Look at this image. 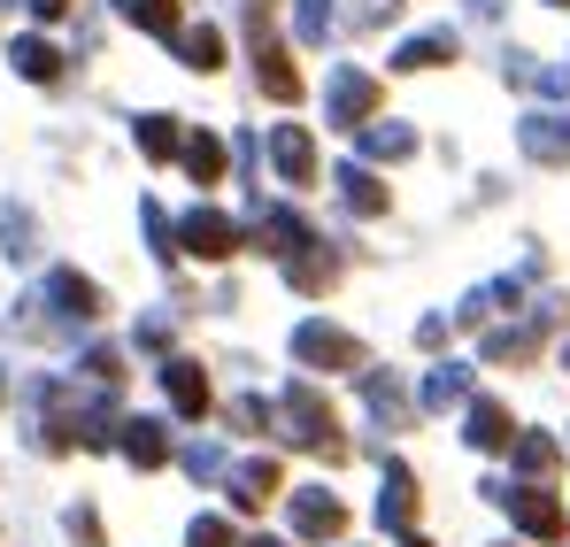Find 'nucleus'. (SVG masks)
Returning a JSON list of instances; mask_svg holds the SVG:
<instances>
[{
  "label": "nucleus",
  "instance_id": "45",
  "mask_svg": "<svg viewBox=\"0 0 570 547\" xmlns=\"http://www.w3.org/2000/svg\"><path fill=\"white\" fill-rule=\"evenodd\" d=\"M548 8H570V0H548Z\"/></svg>",
  "mask_w": 570,
  "mask_h": 547
},
{
  "label": "nucleus",
  "instance_id": "19",
  "mask_svg": "<svg viewBox=\"0 0 570 547\" xmlns=\"http://www.w3.org/2000/svg\"><path fill=\"white\" fill-rule=\"evenodd\" d=\"M116 448H124V462H139V470H155V462H170V440H163V424H155V417H124V432H116Z\"/></svg>",
  "mask_w": 570,
  "mask_h": 547
},
{
  "label": "nucleus",
  "instance_id": "30",
  "mask_svg": "<svg viewBox=\"0 0 570 547\" xmlns=\"http://www.w3.org/2000/svg\"><path fill=\"white\" fill-rule=\"evenodd\" d=\"M0 247H8V263H31L39 255V224L23 208H0Z\"/></svg>",
  "mask_w": 570,
  "mask_h": 547
},
{
  "label": "nucleus",
  "instance_id": "18",
  "mask_svg": "<svg viewBox=\"0 0 570 547\" xmlns=\"http://www.w3.org/2000/svg\"><path fill=\"white\" fill-rule=\"evenodd\" d=\"M363 409L379 417V432H401L409 424V393H401L393 370H363Z\"/></svg>",
  "mask_w": 570,
  "mask_h": 547
},
{
  "label": "nucleus",
  "instance_id": "33",
  "mask_svg": "<svg viewBox=\"0 0 570 547\" xmlns=\"http://www.w3.org/2000/svg\"><path fill=\"white\" fill-rule=\"evenodd\" d=\"M263 424H278V401L271 393H239L232 401V432H263Z\"/></svg>",
  "mask_w": 570,
  "mask_h": 547
},
{
  "label": "nucleus",
  "instance_id": "16",
  "mask_svg": "<svg viewBox=\"0 0 570 547\" xmlns=\"http://www.w3.org/2000/svg\"><path fill=\"white\" fill-rule=\"evenodd\" d=\"M224 486H232V509H263V501L285 486V470H278V456H255V462H232Z\"/></svg>",
  "mask_w": 570,
  "mask_h": 547
},
{
  "label": "nucleus",
  "instance_id": "43",
  "mask_svg": "<svg viewBox=\"0 0 570 547\" xmlns=\"http://www.w3.org/2000/svg\"><path fill=\"white\" fill-rule=\"evenodd\" d=\"M239 547H285V540H271V533H255V540H239Z\"/></svg>",
  "mask_w": 570,
  "mask_h": 547
},
{
  "label": "nucleus",
  "instance_id": "25",
  "mask_svg": "<svg viewBox=\"0 0 570 547\" xmlns=\"http://www.w3.org/2000/svg\"><path fill=\"white\" fill-rule=\"evenodd\" d=\"M178 62L200 70V78L224 70V31H216V23H186V31H178Z\"/></svg>",
  "mask_w": 570,
  "mask_h": 547
},
{
  "label": "nucleus",
  "instance_id": "41",
  "mask_svg": "<svg viewBox=\"0 0 570 547\" xmlns=\"http://www.w3.org/2000/svg\"><path fill=\"white\" fill-rule=\"evenodd\" d=\"M70 533H78L86 547H100V517H94V509H70Z\"/></svg>",
  "mask_w": 570,
  "mask_h": 547
},
{
  "label": "nucleus",
  "instance_id": "44",
  "mask_svg": "<svg viewBox=\"0 0 570 547\" xmlns=\"http://www.w3.org/2000/svg\"><path fill=\"white\" fill-rule=\"evenodd\" d=\"M0 401H8V370H0Z\"/></svg>",
  "mask_w": 570,
  "mask_h": 547
},
{
  "label": "nucleus",
  "instance_id": "21",
  "mask_svg": "<svg viewBox=\"0 0 570 547\" xmlns=\"http://www.w3.org/2000/svg\"><path fill=\"white\" fill-rule=\"evenodd\" d=\"M332 178H340V201L355 216H385V178H371V163H340Z\"/></svg>",
  "mask_w": 570,
  "mask_h": 547
},
{
  "label": "nucleus",
  "instance_id": "36",
  "mask_svg": "<svg viewBox=\"0 0 570 547\" xmlns=\"http://www.w3.org/2000/svg\"><path fill=\"white\" fill-rule=\"evenodd\" d=\"M186 547H239V540H232V525H224V517H193Z\"/></svg>",
  "mask_w": 570,
  "mask_h": 547
},
{
  "label": "nucleus",
  "instance_id": "37",
  "mask_svg": "<svg viewBox=\"0 0 570 547\" xmlns=\"http://www.w3.org/2000/svg\"><path fill=\"white\" fill-rule=\"evenodd\" d=\"M86 378H94V385H116V378H124V355H116V348H86Z\"/></svg>",
  "mask_w": 570,
  "mask_h": 547
},
{
  "label": "nucleus",
  "instance_id": "2",
  "mask_svg": "<svg viewBox=\"0 0 570 547\" xmlns=\"http://www.w3.org/2000/svg\"><path fill=\"white\" fill-rule=\"evenodd\" d=\"M485 501H501L509 509V525L524 533V540H563V501L548 494V486H509V478H485Z\"/></svg>",
  "mask_w": 570,
  "mask_h": 547
},
{
  "label": "nucleus",
  "instance_id": "13",
  "mask_svg": "<svg viewBox=\"0 0 570 547\" xmlns=\"http://www.w3.org/2000/svg\"><path fill=\"white\" fill-rule=\"evenodd\" d=\"M271 170L285 185H316V139L301 131V124H278L271 131Z\"/></svg>",
  "mask_w": 570,
  "mask_h": 547
},
{
  "label": "nucleus",
  "instance_id": "20",
  "mask_svg": "<svg viewBox=\"0 0 570 547\" xmlns=\"http://www.w3.org/2000/svg\"><path fill=\"white\" fill-rule=\"evenodd\" d=\"M285 277H293L301 293H332V285H340V255H332L324 240H308V247H301V255L285 263Z\"/></svg>",
  "mask_w": 570,
  "mask_h": 547
},
{
  "label": "nucleus",
  "instance_id": "9",
  "mask_svg": "<svg viewBox=\"0 0 570 547\" xmlns=\"http://www.w3.org/2000/svg\"><path fill=\"white\" fill-rule=\"evenodd\" d=\"M517 147H524L532 163H548V170H570V116H556V108L517 116Z\"/></svg>",
  "mask_w": 570,
  "mask_h": 547
},
{
  "label": "nucleus",
  "instance_id": "27",
  "mask_svg": "<svg viewBox=\"0 0 570 547\" xmlns=\"http://www.w3.org/2000/svg\"><path fill=\"white\" fill-rule=\"evenodd\" d=\"M556 462H563V440H556V432H524V440H517V470H524L532 486L556 478Z\"/></svg>",
  "mask_w": 570,
  "mask_h": 547
},
{
  "label": "nucleus",
  "instance_id": "32",
  "mask_svg": "<svg viewBox=\"0 0 570 547\" xmlns=\"http://www.w3.org/2000/svg\"><path fill=\"white\" fill-rule=\"evenodd\" d=\"M186 170H193L200 185L224 178V139H216V131H186Z\"/></svg>",
  "mask_w": 570,
  "mask_h": 547
},
{
  "label": "nucleus",
  "instance_id": "22",
  "mask_svg": "<svg viewBox=\"0 0 570 547\" xmlns=\"http://www.w3.org/2000/svg\"><path fill=\"white\" fill-rule=\"evenodd\" d=\"M440 62H455V31H416L393 47V70H440Z\"/></svg>",
  "mask_w": 570,
  "mask_h": 547
},
{
  "label": "nucleus",
  "instance_id": "24",
  "mask_svg": "<svg viewBox=\"0 0 570 547\" xmlns=\"http://www.w3.org/2000/svg\"><path fill=\"white\" fill-rule=\"evenodd\" d=\"M116 16L131 23V31H147V39H178L186 23H178V0H116Z\"/></svg>",
  "mask_w": 570,
  "mask_h": 547
},
{
  "label": "nucleus",
  "instance_id": "38",
  "mask_svg": "<svg viewBox=\"0 0 570 547\" xmlns=\"http://www.w3.org/2000/svg\"><path fill=\"white\" fill-rule=\"evenodd\" d=\"M501 78H509V86H532V78H540V62H532V55H517V47H509V55H501Z\"/></svg>",
  "mask_w": 570,
  "mask_h": 547
},
{
  "label": "nucleus",
  "instance_id": "42",
  "mask_svg": "<svg viewBox=\"0 0 570 547\" xmlns=\"http://www.w3.org/2000/svg\"><path fill=\"white\" fill-rule=\"evenodd\" d=\"M31 16H47V23H55V16H70V0H31Z\"/></svg>",
  "mask_w": 570,
  "mask_h": 547
},
{
  "label": "nucleus",
  "instance_id": "29",
  "mask_svg": "<svg viewBox=\"0 0 570 547\" xmlns=\"http://www.w3.org/2000/svg\"><path fill=\"white\" fill-rule=\"evenodd\" d=\"M139 147H147L155 163L186 155V131H178V116H139Z\"/></svg>",
  "mask_w": 570,
  "mask_h": 547
},
{
  "label": "nucleus",
  "instance_id": "46",
  "mask_svg": "<svg viewBox=\"0 0 570 547\" xmlns=\"http://www.w3.org/2000/svg\"><path fill=\"white\" fill-rule=\"evenodd\" d=\"M563 370H570V348H563Z\"/></svg>",
  "mask_w": 570,
  "mask_h": 547
},
{
  "label": "nucleus",
  "instance_id": "5",
  "mask_svg": "<svg viewBox=\"0 0 570 547\" xmlns=\"http://www.w3.org/2000/svg\"><path fill=\"white\" fill-rule=\"evenodd\" d=\"M379 525L393 533V547H424V533H416V470H409V462H385Z\"/></svg>",
  "mask_w": 570,
  "mask_h": 547
},
{
  "label": "nucleus",
  "instance_id": "40",
  "mask_svg": "<svg viewBox=\"0 0 570 547\" xmlns=\"http://www.w3.org/2000/svg\"><path fill=\"white\" fill-rule=\"evenodd\" d=\"M448 332H455V316H424V324H416L424 348H448Z\"/></svg>",
  "mask_w": 570,
  "mask_h": 547
},
{
  "label": "nucleus",
  "instance_id": "15",
  "mask_svg": "<svg viewBox=\"0 0 570 547\" xmlns=\"http://www.w3.org/2000/svg\"><path fill=\"white\" fill-rule=\"evenodd\" d=\"M471 385H478L471 363H432V370H424V393H416V401H424L432 417H448V409H471V401H478Z\"/></svg>",
  "mask_w": 570,
  "mask_h": 547
},
{
  "label": "nucleus",
  "instance_id": "39",
  "mask_svg": "<svg viewBox=\"0 0 570 547\" xmlns=\"http://www.w3.org/2000/svg\"><path fill=\"white\" fill-rule=\"evenodd\" d=\"M540 92H556V100H570V62H540V78H532Z\"/></svg>",
  "mask_w": 570,
  "mask_h": 547
},
{
  "label": "nucleus",
  "instance_id": "7",
  "mask_svg": "<svg viewBox=\"0 0 570 547\" xmlns=\"http://www.w3.org/2000/svg\"><path fill=\"white\" fill-rule=\"evenodd\" d=\"M556 316H563V301H556V293H540V301H532V324H501V332H485V363H524Z\"/></svg>",
  "mask_w": 570,
  "mask_h": 547
},
{
  "label": "nucleus",
  "instance_id": "10",
  "mask_svg": "<svg viewBox=\"0 0 570 547\" xmlns=\"http://www.w3.org/2000/svg\"><path fill=\"white\" fill-rule=\"evenodd\" d=\"M178 240H186V255H200V263H224L247 232H239L224 208H193V216H178Z\"/></svg>",
  "mask_w": 570,
  "mask_h": 547
},
{
  "label": "nucleus",
  "instance_id": "26",
  "mask_svg": "<svg viewBox=\"0 0 570 547\" xmlns=\"http://www.w3.org/2000/svg\"><path fill=\"white\" fill-rule=\"evenodd\" d=\"M409 155H416L409 124H363V163H409Z\"/></svg>",
  "mask_w": 570,
  "mask_h": 547
},
{
  "label": "nucleus",
  "instance_id": "6",
  "mask_svg": "<svg viewBox=\"0 0 570 547\" xmlns=\"http://www.w3.org/2000/svg\"><path fill=\"white\" fill-rule=\"evenodd\" d=\"M39 301H47L55 332H70V324H94V316H100V285H94V277H78V271H47Z\"/></svg>",
  "mask_w": 570,
  "mask_h": 547
},
{
  "label": "nucleus",
  "instance_id": "3",
  "mask_svg": "<svg viewBox=\"0 0 570 547\" xmlns=\"http://www.w3.org/2000/svg\"><path fill=\"white\" fill-rule=\"evenodd\" d=\"M293 363L332 378V370H363L371 355H363V340H355V332H340V324L308 316V324H293Z\"/></svg>",
  "mask_w": 570,
  "mask_h": 547
},
{
  "label": "nucleus",
  "instance_id": "34",
  "mask_svg": "<svg viewBox=\"0 0 570 547\" xmlns=\"http://www.w3.org/2000/svg\"><path fill=\"white\" fill-rule=\"evenodd\" d=\"M170 332H178V309H147V316H139V332H131V340H139V348H147V355H163V348H170Z\"/></svg>",
  "mask_w": 570,
  "mask_h": 547
},
{
  "label": "nucleus",
  "instance_id": "28",
  "mask_svg": "<svg viewBox=\"0 0 570 547\" xmlns=\"http://www.w3.org/2000/svg\"><path fill=\"white\" fill-rule=\"evenodd\" d=\"M332 23H340V0H293V39L301 47H324Z\"/></svg>",
  "mask_w": 570,
  "mask_h": 547
},
{
  "label": "nucleus",
  "instance_id": "4",
  "mask_svg": "<svg viewBox=\"0 0 570 547\" xmlns=\"http://www.w3.org/2000/svg\"><path fill=\"white\" fill-rule=\"evenodd\" d=\"M385 86L371 78V70H355V62H340L332 78H324V124H340V131H363L371 116H379Z\"/></svg>",
  "mask_w": 570,
  "mask_h": 547
},
{
  "label": "nucleus",
  "instance_id": "35",
  "mask_svg": "<svg viewBox=\"0 0 570 547\" xmlns=\"http://www.w3.org/2000/svg\"><path fill=\"white\" fill-rule=\"evenodd\" d=\"M178 462H186L193 478H232V462H224V448H216V440H193Z\"/></svg>",
  "mask_w": 570,
  "mask_h": 547
},
{
  "label": "nucleus",
  "instance_id": "14",
  "mask_svg": "<svg viewBox=\"0 0 570 547\" xmlns=\"http://www.w3.org/2000/svg\"><path fill=\"white\" fill-rule=\"evenodd\" d=\"M163 393H170L178 417H208V370L193 355H163Z\"/></svg>",
  "mask_w": 570,
  "mask_h": 547
},
{
  "label": "nucleus",
  "instance_id": "31",
  "mask_svg": "<svg viewBox=\"0 0 570 547\" xmlns=\"http://www.w3.org/2000/svg\"><path fill=\"white\" fill-rule=\"evenodd\" d=\"M139 232H147L155 263H178V247H186V240H178V224H170V216H163L155 201H139Z\"/></svg>",
  "mask_w": 570,
  "mask_h": 547
},
{
  "label": "nucleus",
  "instance_id": "11",
  "mask_svg": "<svg viewBox=\"0 0 570 547\" xmlns=\"http://www.w3.org/2000/svg\"><path fill=\"white\" fill-rule=\"evenodd\" d=\"M293 533L301 540H340L347 533V509L332 486H293Z\"/></svg>",
  "mask_w": 570,
  "mask_h": 547
},
{
  "label": "nucleus",
  "instance_id": "8",
  "mask_svg": "<svg viewBox=\"0 0 570 547\" xmlns=\"http://www.w3.org/2000/svg\"><path fill=\"white\" fill-rule=\"evenodd\" d=\"M247 240H255L263 255L293 263V255H301L316 232H308V216H301V208H255V216H247Z\"/></svg>",
  "mask_w": 570,
  "mask_h": 547
},
{
  "label": "nucleus",
  "instance_id": "17",
  "mask_svg": "<svg viewBox=\"0 0 570 547\" xmlns=\"http://www.w3.org/2000/svg\"><path fill=\"white\" fill-rule=\"evenodd\" d=\"M255 86L271 92V100H301V70H293V55H285L278 39H255Z\"/></svg>",
  "mask_w": 570,
  "mask_h": 547
},
{
  "label": "nucleus",
  "instance_id": "23",
  "mask_svg": "<svg viewBox=\"0 0 570 547\" xmlns=\"http://www.w3.org/2000/svg\"><path fill=\"white\" fill-rule=\"evenodd\" d=\"M8 62H16L31 86H55V78H62V47H55V39H39V31H31V39H16V47H8Z\"/></svg>",
  "mask_w": 570,
  "mask_h": 547
},
{
  "label": "nucleus",
  "instance_id": "1",
  "mask_svg": "<svg viewBox=\"0 0 570 547\" xmlns=\"http://www.w3.org/2000/svg\"><path fill=\"white\" fill-rule=\"evenodd\" d=\"M340 417H332V401L316 393V385H285L278 393V432L293 440V448H308V456H324V462H347V440L332 432Z\"/></svg>",
  "mask_w": 570,
  "mask_h": 547
},
{
  "label": "nucleus",
  "instance_id": "12",
  "mask_svg": "<svg viewBox=\"0 0 570 547\" xmlns=\"http://www.w3.org/2000/svg\"><path fill=\"white\" fill-rule=\"evenodd\" d=\"M463 440H471V448H485V456H509L524 432H517V417H509L501 401H471V409H463Z\"/></svg>",
  "mask_w": 570,
  "mask_h": 547
}]
</instances>
